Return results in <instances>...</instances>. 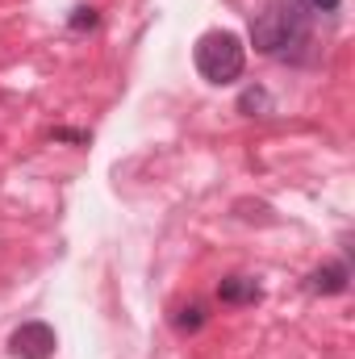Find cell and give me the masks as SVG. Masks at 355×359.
Instances as JSON below:
<instances>
[{"instance_id":"obj_6","label":"cell","mask_w":355,"mask_h":359,"mask_svg":"<svg viewBox=\"0 0 355 359\" xmlns=\"http://www.w3.org/2000/svg\"><path fill=\"white\" fill-rule=\"evenodd\" d=\"M239 113H247V117H267V113H276V104H272V92L267 88H243L239 96Z\"/></svg>"},{"instance_id":"obj_5","label":"cell","mask_w":355,"mask_h":359,"mask_svg":"<svg viewBox=\"0 0 355 359\" xmlns=\"http://www.w3.org/2000/svg\"><path fill=\"white\" fill-rule=\"evenodd\" d=\"M260 297H264V288L255 284V276H222V284H217L222 305H255Z\"/></svg>"},{"instance_id":"obj_8","label":"cell","mask_w":355,"mask_h":359,"mask_svg":"<svg viewBox=\"0 0 355 359\" xmlns=\"http://www.w3.org/2000/svg\"><path fill=\"white\" fill-rule=\"evenodd\" d=\"M96 21H100V17H96V8H92V4H76V8H72V17H67V25H72L76 34L96 29Z\"/></svg>"},{"instance_id":"obj_9","label":"cell","mask_w":355,"mask_h":359,"mask_svg":"<svg viewBox=\"0 0 355 359\" xmlns=\"http://www.w3.org/2000/svg\"><path fill=\"white\" fill-rule=\"evenodd\" d=\"M297 8L305 17H335L343 8V0H297Z\"/></svg>"},{"instance_id":"obj_10","label":"cell","mask_w":355,"mask_h":359,"mask_svg":"<svg viewBox=\"0 0 355 359\" xmlns=\"http://www.w3.org/2000/svg\"><path fill=\"white\" fill-rule=\"evenodd\" d=\"M51 138H55V142H88V134H84V130H55Z\"/></svg>"},{"instance_id":"obj_3","label":"cell","mask_w":355,"mask_h":359,"mask_svg":"<svg viewBox=\"0 0 355 359\" xmlns=\"http://www.w3.org/2000/svg\"><path fill=\"white\" fill-rule=\"evenodd\" d=\"M59 347V334L46 322H25L8 334V355L13 359H51Z\"/></svg>"},{"instance_id":"obj_1","label":"cell","mask_w":355,"mask_h":359,"mask_svg":"<svg viewBox=\"0 0 355 359\" xmlns=\"http://www.w3.org/2000/svg\"><path fill=\"white\" fill-rule=\"evenodd\" d=\"M251 46L267 59H301L309 46V17L297 0H267L251 21Z\"/></svg>"},{"instance_id":"obj_2","label":"cell","mask_w":355,"mask_h":359,"mask_svg":"<svg viewBox=\"0 0 355 359\" xmlns=\"http://www.w3.org/2000/svg\"><path fill=\"white\" fill-rule=\"evenodd\" d=\"M192 63H196L201 80H209V84L222 88V84L243 80V72H247V46H243V38L230 34V29H209V34L196 38Z\"/></svg>"},{"instance_id":"obj_7","label":"cell","mask_w":355,"mask_h":359,"mask_svg":"<svg viewBox=\"0 0 355 359\" xmlns=\"http://www.w3.org/2000/svg\"><path fill=\"white\" fill-rule=\"evenodd\" d=\"M205 322H209V313H205V305H196V301H192V305H180L176 313H172V326H176L180 334H196Z\"/></svg>"},{"instance_id":"obj_4","label":"cell","mask_w":355,"mask_h":359,"mask_svg":"<svg viewBox=\"0 0 355 359\" xmlns=\"http://www.w3.org/2000/svg\"><path fill=\"white\" fill-rule=\"evenodd\" d=\"M305 288H309L314 297H343V292L351 288V268H347V259H335V264L314 268L309 280H305Z\"/></svg>"}]
</instances>
